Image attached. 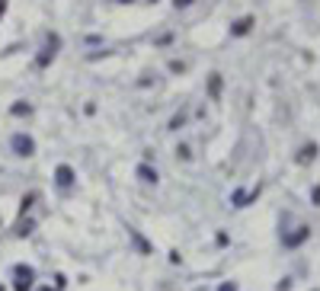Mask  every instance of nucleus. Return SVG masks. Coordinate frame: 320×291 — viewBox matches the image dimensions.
Instances as JSON below:
<instances>
[{"instance_id":"f257e3e1","label":"nucleus","mask_w":320,"mask_h":291,"mask_svg":"<svg viewBox=\"0 0 320 291\" xmlns=\"http://www.w3.org/2000/svg\"><path fill=\"white\" fill-rule=\"evenodd\" d=\"M13 275H16V291H32V281H36V272H32L29 266H16L13 269Z\"/></svg>"},{"instance_id":"f03ea898","label":"nucleus","mask_w":320,"mask_h":291,"mask_svg":"<svg viewBox=\"0 0 320 291\" xmlns=\"http://www.w3.org/2000/svg\"><path fill=\"white\" fill-rule=\"evenodd\" d=\"M58 45H61V39H58V35H51V39H48V45L42 48V55L36 58V64H39V67H48L51 61H55V55H58Z\"/></svg>"},{"instance_id":"7ed1b4c3","label":"nucleus","mask_w":320,"mask_h":291,"mask_svg":"<svg viewBox=\"0 0 320 291\" xmlns=\"http://www.w3.org/2000/svg\"><path fill=\"white\" fill-rule=\"evenodd\" d=\"M13 151L20 154V157H29V154H36V141H32L29 135H13Z\"/></svg>"},{"instance_id":"20e7f679","label":"nucleus","mask_w":320,"mask_h":291,"mask_svg":"<svg viewBox=\"0 0 320 291\" xmlns=\"http://www.w3.org/2000/svg\"><path fill=\"white\" fill-rule=\"evenodd\" d=\"M55 179H58V186H61V189H71V186H74V170H71L67 163H61V166L55 170Z\"/></svg>"},{"instance_id":"39448f33","label":"nucleus","mask_w":320,"mask_h":291,"mask_svg":"<svg viewBox=\"0 0 320 291\" xmlns=\"http://www.w3.org/2000/svg\"><path fill=\"white\" fill-rule=\"evenodd\" d=\"M138 179H141V182H157L160 176H157V170H154V166L141 163V166H138Z\"/></svg>"},{"instance_id":"423d86ee","label":"nucleus","mask_w":320,"mask_h":291,"mask_svg":"<svg viewBox=\"0 0 320 291\" xmlns=\"http://www.w3.org/2000/svg\"><path fill=\"white\" fill-rule=\"evenodd\" d=\"M250 26H253V16H244V20H237L234 26H231V35H247Z\"/></svg>"},{"instance_id":"0eeeda50","label":"nucleus","mask_w":320,"mask_h":291,"mask_svg":"<svg viewBox=\"0 0 320 291\" xmlns=\"http://www.w3.org/2000/svg\"><path fill=\"white\" fill-rule=\"evenodd\" d=\"M304 237H307V227H298V234H291V237H288V240H285V243H288V246H298L301 240H304Z\"/></svg>"},{"instance_id":"6e6552de","label":"nucleus","mask_w":320,"mask_h":291,"mask_svg":"<svg viewBox=\"0 0 320 291\" xmlns=\"http://www.w3.org/2000/svg\"><path fill=\"white\" fill-rule=\"evenodd\" d=\"M314 154H317V144H307L304 151H301V157H298V160H301V163H307V160H314Z\"/></svg>"},{"instance_id":"1a4fd4ad","label":"nucleus","mask_w":320,"mask_h":291,"mask_svg":"<svg viewBox=\"0 0 320 291\" xmlns=\"http://www.w3.org/2000/svg\"><path fill=\"white\" fill-rule=\"evenodd\" d=\"M10 112H13V116H29L32 109H29V103H16V106H13Z\"/></svg>"},{"instance_id":"9d476101","label":"nucleus","mask_w":320,"mask_h":291,"mask_svg":"<svg viewBox=\"0 0 320 291\" xmlns=\"http://www.w3.org/2000/svg\"><path fill=\"white\" fill-rule=\"evenodd\" d=\"M183 122H186V116H183V112H179V116H173L170 128H173V131H179V128H183Z\"/></svg>"},{"instance_id":"9b49d317","label":"nucleus","mask_w":320,"mask_h":291,"mask_svg":"<svg viewBox=\"0 0 320 291\" xmlns=\"http://www.w3.org/2000/svg\"><path fill=\"white\" fill-rule=\"evenodd\" d=\"M218 90H221V77L215 74V77H211V96H218Z\"/></svg>"},{"instance_id":"f8f14e48","label":"nucleus","mask_w":320,"mask_h":291,"mask_svg":"<svg viewBox=\"0 0 320 291\" xmlns=\"http://www.w3.org/2000/svg\"><path fill=\"white\" fill-rule=\"evenodd\" d=\"M176 154L183 157V160H189V147H186V144H179V147H176Z\"/></svg>"},{"instance_id":"ddd939ff","label":"nucleus","mask_w":320,"mask_h":291,"mask_svg":"<svg viewBox=\"0 0 320 291\" xmlns=\"http://www.w3.org/2000/svg\"><path fill=\"white\" fill-rule=\"evenodd\" d=\"M32 231V221H26V224H20V237H26V234H29Z\"/></svg>"},{"instance_id":"4468645a","label":"nucleus","mask_w":320,"mask_h":291,"mask_svg":"<svg viewBox=\"0 0 320 291\" xmlns=\"http://www.w3.org/2000/svg\"><path fill=\"white\" fill-rule=\"evenodd\" d=\"M218 291H237V285H234V281H224V285H221Z\"/></svg>"},{"instance_id":"2eb2a0df","label":"nucleus","mask_w":320,"mask_h":291,"mask_svg":"<svg viewBox=\"0 0 320 291\" xmlns=\"http://www.w3.org/2000/svg\"><path fill=\"white\" fill-rule=\"evenodd\" d=\"M189 4H192V0H173V7H176V10H179V7H189Z\"/></svg>"},{"instance_id":"dca6fc26","label":"nucleus","mask_w":320,"mask_h":291,"mask_svg":"<svg viewBox=\"0 0 320 291\" xmlns=\"http://www.w3.org/2000/svg\"><path fill=\"white\" fill-rule=\"evenodd\" d=\"M4 13H7V0H0V20H4Z\"/></svg>"},{"instance_id":"f3484780","label":"nucleus","mask_w":320,"mask_h":291,"mask_svg":"<svg viewBox=\"0 0 320 291\" xmlns=\"http://www.w3.org/2000/svg\"><path fill=\"white\" fill-rule=\"evenodd\" d=\"M314 205H320V186L314 189Z\"/></svg>"},{"instance_id":"a211bd4d","label":"nucleus","mask_w":320,"mask_h":291,"mask_svg":"<svg viewBox=\"0 0 320 291\" xmlns=\"http://www.w3.org/2000/svg\"><path fill=\"white\" fill-rule=\"evenodd\" d=\"M116 4H132V0H116Z\"/></svg>"},{"instance_id":"6ab92c4d","label":"nucleus","mask_w":320,"mask_h":291,"mask_svg":"<svg viewBox=\"0 0 320 291\" xmlns=\"http://www.w3.org/2000/svg\"><path fill=\"white\" fill-rule=\"evenodd\" d=\"M0 291H4V285H0Z\"/></svg>"},{"instance_id":"aec40b11","label":"nucleus","mask_w":320,"mask_h":291,"mask_svg":"<svg viewBox=\"0 0 320 291\" xmlns=\"http://www.w3.org/2000/svg\"><path fill=\"white\" fill-rule=\"evenodd\" d=\"M42 291H48V288H42Z\"/></svg>"}]
</instances>
